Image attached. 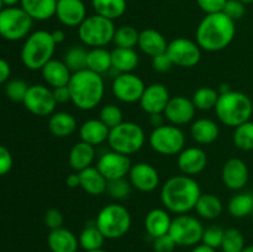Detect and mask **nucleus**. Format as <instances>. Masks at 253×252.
<instances>
[{
    "label": "nucleus",
    "instance_id": "obj_1",
    "mask_svg": "<svg viewBox=\"0 0 253 252\" xmlns=\"http://www.w3.org/2000/svg\"><path fill=\"white\" fill-rule=\"evenodd\" d=\"M236 36V24L224 12L208 14L195 31V41L203 51L219 52L227 48Z\"/></svg>",
    "mask_w": 253,
    "mask_h": 252
},
{
    "label": "nucleus",
    "instance_id": "obj_2",
    "mask_svg": "<svg viewBox=\"0 0 253 252\" xmlns=\"http://www.w3.org/2000/svg\"><path fill=\"white\" fill-rule=\"evenodd\" d=\"M202 189L190 175H173L161 188V202L166 210L173 214H188L197 205Z\"/></svg>",
    "mask_w": 253,
    "mask_h": 252
},
{
    "label": "nucleus",
    "instance_id": "obj_3",
    "mask_svg": "<svg viewBox=\"0 0 253 252\" xmlns=\"http://www.w3.org/2000/svg\"><path fill=\"white\" fill-rule=\"evenodd\" d=\"M71 103L79 110L89 111L101 103L105 94V82L101 74L89 69L74 72L68 84Z\"/></svg>",
    "mask_w": 253,
    "mask_h": 252
},
{
    "label": "nucleus",
    "instance_id": "obj_4",
    "mask_svg": "<svg viewBox=\"0 0 253 252\" xmlns=\"http://www.w3.org/2000/svg\"><path fill=\"white\" fill-rule=\"evenodd\" d=\"M215 113L220 123L235 128L251 120L253 104L247 94L237 90H229L220 94L215 106Z\"/></svg>",
    "mask_w": 253,
    "mask_h": 252
},
{
    "label": "nucleus",
    "instance_id": "obj_5",
    "mask_svg": "<svg viewBox=\"0 0 253 252\" xmlns=\"http://www.w3.org/2000/svg\"><path fill=\"white\" fill-rule=\"evenodd\" d=\"M57 43L52 32L37 30L25 39L21 48V61L30 71H41L53 58Z\"/></svg>",
    "mask_w": 253,
    "mask_h": 252
},
{
    "label": "nucleus",
    "instance_id": "obj_6",
    "mask_svg": "<svg viewBox=\"0 0 253 252\" xmlns=\"http://www.w3.org/2000/svg\"><path fill=\"white\" fill-rule=\"evenodd\" d=\"M94 222L105 239L115 240L127 234L132 219L127 208L118 203H111L101 208Z\"/></svg>",
    "mask_w": 253,
    "mask_h": 252
},
{
    "label": "nucleus",
    "instance_id": "obj_7",
    "mask_svg": "<svg viewBox=\"0 0 253 252\" xmlns=\"http://www.w3.org/2000/svg\"><path fill=\"white\" fill-rule=\"evenodd\" d=\"M146 133L142 126L133 121H123L111 128L108 137L110 150L123 155L131 156L145 146Z\"/></svg>",
    "mask_w": 253,
    "mask_h": 252
},
{
    "label": "nucleus",
    "instance_id": "obj_8",
    "mask_svg": "<svg viewBox=\"0 0 253 252\" xmlns=\"http://www.w3.org/2000/svg\"><path fill=\"white\" fill-rule=\"evenodd\" d=\"M116 27L113 20L98 14L89 15L78 26V36L82 43L90 48L105 47L114 40Z\"/></svg>",
    "mask_w": 253,
    "mask_h": 252
},
{
    "label": "nucleus",
    "instance_id": "obj_9",
    "mask_svg": "<svg viewBox=\"0 0 253 252\" xmlns=\"http://www.w3.org/2000/svg\"><path fill=\"white\" fill-rule=\"evenodd\" d=\"M34 20L21 6H5L0 12V36L7 41H20L31 34Z\"/></svg>",
    "mask_w": 253,
    "mask_h": 252
},
{
    "label": "nucleus",
    "instance_id": "obj_10",
    "mask_svg": "<svg viewBox=\"0 0 253 252\" xmlns=\"http://www.w3.org/2000/svg\"><path fill=\"white\" fill-rule=\"evenodd\" d=\"M148 143L158 155L177 156L185 148V135L179 126L165 124L153 128Z\"/></svg>",
    "mask_w": 253,
    "mask_h": 252
},
{
    "label": "nucleus",
    "instance_id": "obj_11",
    "mask_svg": "<svg viewBox=\"0 0 253 252\" xmlns=\"http://www.w3.org/2000/svg\"><path fill=\"white\" fill-rule=\"evenodd\" d=\"M168 234L172 236L177 246L194 247L202 242L204 226L197 216L188 214L177 215L172 220Z\"/></svg>",
    "mask_w": 253,
    "mask_h": 252
},
{
    "label": "nucleus",
    "instance_id": "obj_12",
    "mask_svg": "<svg viewBox=\"0 0 253 252\" xmlns=\"http://www.w3.org/2000/svg\"><path fill=\"white\" fill-rule=\"evenodd\" d=\"M202 51L197 41H192L185 37H178L168 42L167 54L172 59L173 64L182 68H193L202 59Z\"/></svg>",
    "mask_w": 253,
    "mask_h": 252
},
{
    "label": "nucleus",
    "instance_id": "obj_13",
    "mask_svg": "<svg viewBox=\"0 0 253 252\" xmlns=\"http://www.w3.org/2000/svg\"><path fill=\"white\" fill-rule=\"evenodd\" d=\"M22 103L30 113L36 116H51L58 105L52 88L43 84L30 85Z\"/></svg>",
    "mask_w": 253,
    "mask_h": 252
},
{
    "label": "nucleus",
    "instance_id": "obj_14",
    "mask_svg": "<svg viewBox=\"0 0 253 252\" xmlns=\"http://www.w3.org/2000/svg\"><path fill=\"white\" fill-rule=\"evenodd\" d=\"M145 89V82L135 73L118 74L111 84L114 96L125 104L138 103Z\"/></svg>",
    "mask_w": 253,
    "mask_h": 252
},
{
    "label": "nucleus",
    "instance_id": "obj_15",
    "mask_svg": "<svg viewBox=\"0 0 253 252\" xmlns=\"http://www.w3.org/2000/svg\"><path fill=\"white\" fill-rule=\"evenodd\" d=\"M132 166L128 156L110 150L99 157L95 167L108 180L120 179L127 177Z\"/></svg>",
    "mask_w": 253,
    "mask_h": 252
},
{
    "label": "nucleus",
    "instance_id": "obj_16",
    "mask_svg": "<svg viewBox=\"0 0 253 252\" xmlns=\"http://www.w3.org/2000/svg\"><path fill=\"white\" fill-rule=\"evenodd\" d=\"M128 182L138 192L151 193L160 185V173L151 163H133L127 174Z\"/></svg>",
    "mask_w": 253,
    "mask_h": 252
},
{
    "label": "nucleus",
    "instance_id": "obj_17",
    "mask_svg": "<svg viewBox=\"0 0 253 252\" xmlns=\"http://www.w3.org/2000/svg\"><path fill=\"white\" fill-rule=\"evenodd\" d=\"M195 113H197V108L193 104L192 99L177 95L170 96L163 115L166 120L172 125L183 126L194 120Z\"/></svg>",
    "mask_w": 253,
    "mask_h": 252
},
{
    "label": "nucleus",
    "instance_id": "obj_18",
    "mask_svg": "<svg viewBox=\"0 0 253 252\" xmlns=\"http://www.w3.org/2000/svg\"><path fill=\"white\" fill-rule=\"evenodd\" d=\"M170 95L167 86L162 83H153L146 86L140 99V106L146 114H163L169 101Z\"/></svg>",
    "mask_w": 253,
    "mask_h": 252
},
{
    "label": "nucleus",
    "instance_id": "obj_19",
    "mask_svg": "<svg viewBox=\"0 0 253 252\" xmlns=\"http://www.w3.org/2000/svg\"><path fill=\"white\" fill-rule=\"evenodd\" d=\"M249 167L241 158H230L221 169L222 183L230 190H241L249 182Z\"/></svg>",
    "mask_w": 253,
    "mask_h": 252
},
{
    "label": "nucleus",
    "instance_id": "obj_20",
    "mask_svg": "<svg viewBox=\"0 0 253 252\" xmlns=\"http://www.w3.org/2000/svg\"><path fill=\"white\" fill-rule=\"evenodd\" d=\"M86 6L83 0H58L56 17L67 27H78L85 20Z\"/></svg>",
    "mask_w": 253,
    "mask_h": 252
},
{
    "label": "nucleus",
    "instance_id": "obj_21",
    "mask_svg": "<svg viewBox=\"0 0 253 252\" xmlns=\"http://www.w3.org/2000/svg\"><path fill=\"white\" fill-rule=\"evenodd\" d=\"M177 165L183 174L193 177L207 168L208 156L200 147H185L177 155Z\"/></svg>",
    "mask_w": 253,
    "mask_h": 252
},
{
    "label": "nucleus",
    "instance_id": "obj_22",
    "mask_svg": "<svg viewBox=\"0 0 253 252\" xmlns=\"http://www.w3.org/2000/svg\"><path fill=\"white\" fill-rule=\"evenodd\" d=\"M41 74L47 85L49 88L54 89L58 88V86L68 85L73 73H72L71 69L67 67V64L63 61L52 58L41 69Z\"/></svg>",
    "mask_w": 253,
    "mask_h": 252
},
{
    "label": "nucleus",
    "instance_id": "obj_23",
    "mask_svg": "<svg viewBox=\"0 0 253 252\" xmlns=\"http://www.w3.org/2000/svg\"><path fill=\"white\" fill-rule=\"evenodd\" d=\"M109 133H110V128L100 119H89L84 121L79 127L81 141H84L94 147L108 142Z\"/></svg>",
    "mask_w": 253,
    "mask_h": 252
},
{
    "label": "nucleus",
    "instance_id": "obj_24",
    "mask_svg": "<svg viewBox=\"0 0 253 252\" xmlns=\"http://www.w3.org/2000/svg\"><path fill=\"white\" fill-rule=\"evenodd\" d=\"M47 245L51 252H77L79 240L71 230L59 227L49 231L47 236Z\"/></svg>",
    "mask_w": 253,
    "mask_h": 252
},
{
    "label": "nucleus",
    "instance_id": "obj_25",
    "mask_svg": "<svg viewBox=\"0 0 253 252\" xmlns=\"http://www.w3.org/2000/svg\"><path fill=\"white\" fill-rule=\"evenodd\" d=\"M138 48L151 58L167 51L168 42L160 31L155 29H145L140 32Z\"/></svg>",
    "mask_w": 253,
    "mask_h": 252
},
{
    "label": "nucleus",
    "instance_id": "obj_26",
    "mask_svg": "<svg viewBox=\"0 0 253 252\" xmlns=\"http://www.w3.org/2000/svg\"><path fill=\"white\" fill-rule=\"evenodd\" d=\"M172 220L168 210L156 208L146 215L145 229L152 239H156V237H160L169 232Z\"/></svg>",
    "mask_w": 253,
    "mask_h": 252
},
{
    "label": "nucleus",
    "instance_id": "obj_27",
    "mask_svg": "<svg viewBox=\"0 0 253 252\" xmlns=\"http://www.w3.org/2000/svg\"><path fill=\"white\" fill-rule=\"evenodd\" d=\"M95 160V147L84 141L74 143L69 151L68 162L74 172H82L93 165Z\"/></svg>",
    "mask_w": 253,
    "mask_h": 252
},
{
    "label": "nucleus",
    "instance_id": "obj_28",
    "mask_svg": "<svg viewBox=\"0 0 253 252\" xmlns=\"http://www.w3.org/2000/svg\"><path fill=\"white\" fill-rule=\"evenodd\" d=\"M219 135V125L211 119H197L190 126V136L199 145H210L217 140Z\"/></svg>",
    "mask_w": 253,
    "mask_h": 252
},
{
    "label": "nucleus",
    "instance_id": "obj_29",
    "mask_svg": "<svg viewBox=\"0 0 253 252\" xmlns=\"http://www.w3.org/2000/svg\"><path fill=\"white\" fill-rule=\"evenodd\" d=\"M79 173L81 177V188L91 197H99V195L106 193L108 187V179L99 172L96 167H88L86 169Z\"/></svg>",
    "mask_w": 253,
    "mask_h": 252
},
{
    "label": "nucleus",
    "instance_id": "obj_30",
    "mask_svg": "<svg viewBox=\"0 0 253 252\" xmlns=\"http://www.w3.org/2000/svg\"><path fill=\"white\" fill-rule=\"evenodd\" d=\"M77 119L67 111H56L48 119V130L54 137H68L77 130Z\"/></svg>",
    "mask_w": 253,
    "mask_h": 252
},
{
    "label": "nucleus",
    "instance_id": "obj_31",
    "mask_svg": "<svg viewBox=\"0 0 253 252\" xmlns=\"http://www.w3.org/2000/svg\"><path fill=\"white\" fill-rule=\"evenodd\" d=\"M58 0H21L20 5L34 21H46L56 16Z\"/></svg>",
    "mask_w": 253,
    "mask_h": 252
},
{
    "label": "nucleus",
    "instance_id": "obj_32",
    "mask_svg": "<svg viewBox=\"0 0 253 252\" xmlns=\"http://www.w3.org/2000/svg\"><path fill=\"white\" fill-rule=\"evenodd\" d=\"M140 63V57L135 48L116 47L111 51V64L114 71L120 73H133Z\"/></svg>",
    "mask_w": 253,
    "mask_h": 252
},
{
    "label": "nucleus",
    "instance_id": "obj_33",
    "mask_svg": "<svg viewBox=\"0 0 253 252\" xmlns=\"http://www.w3.org/2000/svg\"><path fill=\"white\" fill-rule=\"evenodd\" d=\"M194 210L202 219L214 220L222 214L224 204L221 199L212 193H202Z\"/></svg>",
    "mask_w": 253,
    "mask_h": 252
},
{
    "label": "nucleus",
    "instance_id": "obj_34",
    "mask_svg": "<svg viewBox=\"0 0 253 252\" xmlns=\"http://www.w3.org/2000/svg\"><path fill=\"white\" fill-rule=\"evenodd\" d=\"M86 69L101 74V76L104 73H108L110 69H113L111 52L108 51L105 47L89 49L88 58H86Z\"/></svg>",
    "mask_w": 253,
    "mask_h": 252
},
{
    "label": "nucleus",
    "instance_id": "obj_35",
    "mask_svg": "<svg viewBox=\"0 0 253 252\" xmlns=\"http://www.w3.org/2000/svg\"><path fill=\"white\" fill-rule=\"evenodd\" d=\"M95 14L110 20H116L123 16L127 9L126 0H91Z\"/></svg>",
    "mask_w": 253,
    "mask_h": 252
},
{
    "label": "nucleus",
    "instance_id": "obj_36",
    "mask_svg": "<svg viewBox=\"0 0 253 252\" xmlns=\"http://www.w3.org/2000/svg\"><path fill=\"white\" fill-rule=\"evenodd\" d=\"M253 210V194L251 193H239L230 199L227 204V211L232 217L244 219L251 216Z\"/></svg>",
    "mask_w": 253,
    "mask_h": 252
},
{
    "label": "nucleus",
    "instance_id": "obj_37",
    "mask_svg": "<svg viewBox=\"0 0 253 252\" xmlns=\"http://www.w3.org/2000/svg\"><path fill=\"white\" fill-rule=\"evenodd\" d=\"M79 246L84 250V251H93V250L103 249L104 241H105V236L101 234L98 226L94 224L86 225L82 232L79 234Z\"/></svg>",
    "mask_w": 253,
    "mask_h": 252
},
{
    "label": "nucleus",
    "instance_id": "obj_38",
    "mask_svg": "<svg viewBox=\"0 0 253 252\" xmlns=\"http://www.w3.org/2000/svg\"><path fill=\"white\" fill-rule=\"evenodd\" d=\"M220 93L211 86H202L197 89L192 96V101L197 110L208 111L215 109L217 100H219Z\"/></svg>",
    "mask_w": 253,
    "mask_h": 252
},
{
    "label": "nucleus",
    "instance_id": "obj_39",
    "mask_svg": "<svg viewBox=\"0 0 253 252\" xmlns=\"http://www.w3.org/2000/svg\"><path fill=\"white\" fill-rule=\"evenodd\" d=\"M140 31L131 25H123L118 27L114 35L113 43L120 48H135L138 43Z\"/></svg>",
    "mask_w": 253,
    "mask_h": 252
},
{
    "label": "nucleus",
    "instance_id": "obj_40",
    "mask_svg": "<svg viewBox=\"0 0 253 252\" xmlns=\"http://www.w3.org/2000/svg\"><path fill=\"white\" fill-rule=\"evenodd\" d=\"M232 141L236 148L249 152L253 150V121H246L235 127Z\"/></svg>",
    "mask_w": 253,
    "mask_h": 252
},
{
    "label": "nucleus",
    "instance_id": "obj_41",
    "mask_svg": "<svg viewBox=\"0 0 253 252\" xmlns=\"http://www.w3.org/2000/svg\"><path fill=\"white\" fill-rule=\"evenodd\" d=\"M86 58L88 51L84 47L73 46L64 53L63 62L67 64L72 73L86 69Z\"/></svg>",
    "mask_w": 253,
    "mask_h": 252
},
{
    "label": "nucleus",
    "instance_id": "obj_42",
    "mask_svg": "<svg viewBox=\"0 0 253 252\" xmlns=\"http://www.w3.org/2000/svg\"><path fill=\"white\" fill-rule=\"evenodd\" d=\"M244 234L239 229H227L224 232V239L220 249L222 252H241L245 249Z\"/></svg>",
    "mask_w": 253,
    "mask_h": 252
},
{
    "label": "nucleus",
    "instance_id": "obj_43",
    "mask_svg": "<svg viewBox=\"0 0 253 252\" xmlns=\"http://www.w3.org/2000/svg\"><path fill=\"white\" fill-rule=\"evenodd\" d=\"M99 119L108 126L109 128H114L115 126L120 125L124 121L123 110L116 104H106L100 109Z\"/></svg>",
    "mask_w": 253,
    "mask_h": 252
},
{
    "label": "nucleus",
    "instance_id": "obj_44",
    "mask_svg": "<svg viewBox=\"0 0 253 252\" xmlns=\"http://www.w3.org/2000/svg\"><path fill=\"white\" fill-rule=\"evenodd\" d=\"M132 185L126 178H120V179L108 180V187H106V193L109 197L115 200H124L130 195Z\"/></svg>",
    "mask_w": 253,
    "mask_h": 252
},
{
    "label": "nucleus",
    "instance_id": "obj_45",
    "mask_svg": "<svg viewBox=\"0 0 253 252\" xmlns=\"http://www.w3.org/2000/svg\"><path fill=\"white\" fill-rule=\"evenodd\" d=\"M29 84L22 79H11L5 84V94L11 101L22 103L29 90Z\"/></svg>",
    "mask_w": 253,
    "mask_h": 252
},
{
    "label": "nucleus",
    "instance_id": "obj_46",
    "mask_svg": "<svg viewBox=\"0 0 253 252\" xmlns=\"http://www.w3.org/2000/svg\"><path fill=\"white\" fill-rule=\"evenodd\" d=\"M224 232L220 226H210L208 229H204V234H203L202 242L207 246L211 247V249H220L222 244V239H224Z\"/></svg>",
    "mask_w": 253,
    "mask_h": 252
},
{
    "label": "nucleus",
    "instance_id": "obj_47",
    "mask_svg": "<svg viewBox=\"0 0 253 252\" xmlns=\"http://www.w3.org/2000/svg\"><path fill=\"white\" fill-rule=\"evenodd\" d=\"M222 12L236 22L237 20L242 19L246 14V5L240 0H227Z\"/></svg>",
    "mask_w": 253,
    "mask_h": 252
},
{
    "label": "nucleus",
    "instance_id": "obj_48",
    "mask_svg": "<svg viewBox=\"0 0 253 252\" xmlns=\"http://www.w3.org/2000/svg\"><path fill=\"white\" fill-rule=\"evenodd\" d=\"M43 220L44 225H46L49 230H56L59 229V227H63V214H62L58 209H56V208H52V209L47 210V211L44 212Z\"/></svg>",
    "mask_w": 253,
    "mask_h": 252
},
{
    "label": "nucleus",
    "instance_id": "obj_49",
    "mask_svg": "<svg viewBox=\"0 0 253 252\" xmlns=\"http://www.w3.org/2000/svg\"><path fill=\"white\" fill-rule=\"evenodd\" d=\"M177 247V244L172 239L169 234L162 235L160 237L153 239V250L155 252H173Z\"/></svg>",
    "mask_w": 253,
    "mask_h": 252
},
{
    "label": "nucleus",
    "instance_id": "obj_50",
    "mask_svg": "<svg viewBox=\"0 0 253 252\" xmlns=\"http://www.w3.org/2000/svg\"><path fill=\"white\" fill-rule=\"evenodd\" d=\"M173 66L174 64L167 54V52L152 57V68L158 73H166V72L170 71Z\"/></svg>",
    "mask_w": 253,
    "mask_h": 252
},
{
    "label": "nucleus",
    "instance_id": "obj_51",
    "mask_svg": "<svg viewBox=\"0 0 253 252\" xmlns=\"http://www.w3.org/2000/svg\"><path fill=\"white\" fill-rule=\"evenodd\" d=\"M226 1L227 0H197V4L200 7V10H203L208 15L221 12Z\"/></svg>",
    "mask_w": 253,
    "mask_h": 252
},
{
    "label": "nucleus",
    "instance_id": "obj_52",
    "mask_svg": "<svg viewBox=\"0 0 253 252\" xmlns=\"http://www.w3.org/2000/svg\"><path fill=\"white\" fill-rule=\"evenodd\" d=\"M14 160H12L11 152L5 146L0 145V177L7 174L11 170Z\"/></svg>",
    "mask_w": 253,
    "mask_h": 252
},
{
    "label": "nucleus",
    "instance_id": "obj_53",
    "mask_svg": "<svg viewBox=\"0 0 253 252\" xmlns=\"http://www.w3.org/2000/svg\"><path fill=\"white\" fill-rule=\"evenodd\" d=\"M52 90H53V95L57 104H66L71 101V91H69L68 85L58 86V88H54Z\"/></svg>",
    "mask_w": 253,
    "mask_h": 252
},
{
    "label": "nucleus",
    "instance_id": "obj_54",
    "mask_svg": "<svg viewBox=\"0 0 253 252\" xmlns=\"http://www.w3.org/2000/svg\"><path fill=\"white\" fill-rule=\"evenodd\" d=\"M10 74H11L10 64L7 63V61L0 57V85L9 81Z\"/></svg>",
    "mask_w": 253,
    "mask_h": 252
},
{
    "label": "nucleus",
    "instance_id": "obj_55",
    "mask_svg": "<svg viewBox=\"0 0 253 252\" xmlns=\"http://www.w3.org/2000/svg\"><path fill=\"white\" fill-rule=\"evenodd\" d=\"M66 184L67 187L71 188V189L81 187V177H79V173L78 172L71 173V174L66 178Z\"/></svg>",
    "mask_w": 253,
    "mask_h": 252
},
{
    "label": "nucleus",
    "instance_id": "obj_56",
    "mask_svg": "<svg viewBox=\"0 0 253 252\" xmlns=\"http://www.w3.org/2000/svg\"><path fill=\"white\" fill-rule=\"evenodd\" d=\"M165 120L166 118L163 114H153V115H150V124L153 126V128L165 125Z\"/></svg>",
    "mask_w": 253,
    "mask_h": 252
},
{
    "label": "nucleus",
    "instance_id": "obj_57",
    "mask_svg": "<svg viewBox=\"0 0 253 252\" xmlns=\"http://www.w3.org/2000/svg\"><path fill=\"white\" fill-rule=\"evenodd\" d=\"M52 37H53L54 42L59 44L66 40V34L62 30H54V31H52Z\"/></svg>",
    "mask_w": 253,
    "mask_h": 252
},
{
    "label": "nucleus",
    "instance_id": "obj_58",
    "mask_svg": "<svg viewBox=\"0 0 253 252\" xmlns=\"http://www.w3.org/2000/svg\"><path fill=\"white\" fill-rule=\"evenodd\" d=\"M190 252H216V250L215 249H211V247L207 246V245L202 244V245H197V246H194L192 249V251Z\"/></svg>",
    "mask_w": 253,
    "mask_h": 252
},
{
    "label": "nucleus",
    "instance_id": "obj_59",
    "mask_svg": "<svg viewBox=\"0 0 253 252\" xmlns=\"http://www.w3.org/2000/svg\"><path fill=\"white\" fill-rule=\"evenodd\" d=\"M5 6H16L17 4L21 2V0H2Z\"/></svg>",
    "mask_w": 253,
    "mask_h": 252
},
{
    "label": "nucleus",
    "instance_id": "obj_60",
    "mask_svg": "<svg viewBox=\"0 0 253 252\" xmlns=\"http://www.w3.org/2000/svg\"><path fill=\"white\" fill-rule=\"evenodd\" d=\"M241 252H253V245H250V246H246Z\"/></svg>",
    "mask_w": 253,
    "mask_h": 252
},
{
    "label": "nucleus",
    "instance_id": "obj_61",
    "mask_svg": "<svg viewBox=\"0 0 253 252\" xmlns=\"http://www.w3.org/2000/svg\"><path fill=\"white\" fill-rule=\"evenodd\" d=\"M240 1H241V2H244L245 5H249V4H252V2H253V0H240Z\"/></svg>",
    "mask_w": 253,
    "mask_h": 252
},
{
    "label": "nucleus",
    "instance_id": "obj_62",
    "mask_svg": "<svg viewBox=\"0 0 253 252\" xmlns=\"http://www.w3.org/2000/svg\"><path fill=\"white\" fill-rule=\"evenodd\" d=\"M84 252H108V251H105V250L103 249H99V250H93V251H84Z\"/></svg>",
    "mask_w": 253,
    "mask_h": 252
},
{
    "label": "nucleus",
    "instance_id": "obj_63",
    "mask_svg": "<svg viewBox=\"0 0 253 252\" xmlns=\"http://www.w3.org/2000/svg\"><path fill=\"white\" fill-rule=\"evenodd\" d=\"M5 7V5H4V1H2V0H0V12H1V10L4 9Z\"/></svg>",
    "mask_w": 253,
    "mask_h": 252
},
{
    "label": "nucleus",
    "instance_id": "obj_64",
    "mask_svg": "<svg viewBox=\"0 0 253 252\" xmlns=\"http://www.w3.org/2000/svg\"><path fill=\"white\" fill-rule=\"evenodd\" d=\"M251 217H252V221H253V210H252V212H251Z\"/></svg>",
    "mask_w": 253,
    "mask_h": 252
}]
</instances>
